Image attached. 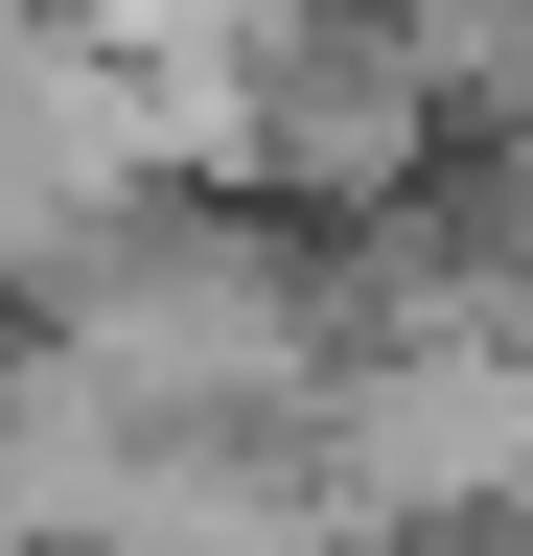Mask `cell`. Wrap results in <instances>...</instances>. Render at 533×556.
<instances>
[{
	"label": "cell",
	"mask_w": 533,
	"mask_h": 556,
	"mask_svg": "<svg viewBox=\"0 0 533 556\" xmlns=\"http://www.w3.org/2000/svg\"><path fill=\"white\" fill-rule=\"evenodd\" d=\"M325 486L371 533H464V510H533V325H441V348H371L325 394Z\"/></svg>",
	"instance_id": "2"
},
{
	"label": "cell",
	"mask_w": 533,
	"mask_h": 556,
	"mask_svg": "<svg viewBox=\"0 0 533 556\" xmlns=\"http://www.w3.org/2000/svg\"><path fill=\"white\" fill-rule=\"evenodd\" d=\"M140 93H116V47L71 24V0H0V255H71L116 186H140Z\"/></svg>",
	"instance_id": "3"
},
{
	"label": "cell",
	"mask_w": 533,
	"mask_h": 556,
	"mask_svg": "<svg viewBox=\"0 0 533 556\" xmlns=\"http://www.w3.org/2000/svg\"><path fill=\"white\" fill-rule=\"evenodd\" d=\"M71 371L140 417H255V394H302V278L210 232V208H93L71 232Z\"/></svg>",
	"instance_id": "1"
}]
</instances>
